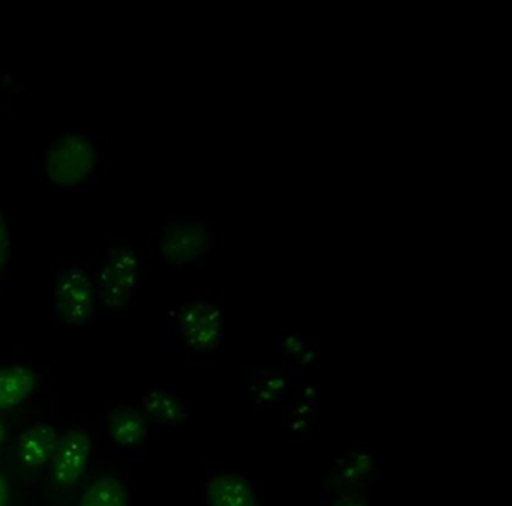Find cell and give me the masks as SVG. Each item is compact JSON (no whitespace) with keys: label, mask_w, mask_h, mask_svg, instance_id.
<instances>
[{"label":"cell","mask_w":512,"mask_h":506,"mask_svg":"<svg viewBox=\"0 0 512 506\" xmlns=\"http://www.w3.org/2000/svg\"><path fill=\"white\" fill-rule=\"evenodd\" d=\"M139 271L136 253L130 247L109 253L97 274L98 295L107 310L121 311L130 304Z\"/></svg>","instance_id":"6da1fadb"},{"label":"cell","mask_w":512,"mask_h":506,"mask_svg":"<svg viewBox=\"0 0 512 506\" xmlns=\"http://www.w3.org/2000/svg\"><path fill=\"white\" fill-rule=\"evenodd\" d=\"M94 145L83 136H67L58 140L47 154V175L61 187L82 182L95 166Z\"/></svg>","instance_id":"7a4b0ae2"},{"label":"cell","mask_w":512,"mask_h":506,"mask_svg":"<svg viewBox=\"0 0 512 506\" xmlns=\"http://www.w3.org/2000/svg\"><path fill=\"white\" fill-rule=\"evenodd\" d=\"M55 307L68 325H85L92 319L94 287L79 266H71L59 277L55 289Z\"/></svg>","instance_id":"3957f363"},{"label":"cell","mask_w":512,"mask_h":506,"mask_svg":"<svg viewBox=\"0 0 512 506\" xmlns=\"http://www.w3.org/2000/svg\"><path fill=\"white\" fill-rule=\"evenodd\" d=\"M92 437L86 431L71 430L59 439L50 460L52 478L59 487L76 485L85 475L91 461Z\"/></svg>","instance_id":"277c9868"},{"label":"cell","mask_w":512,"mask_h":506,"mask_svg":"<svg viewBox=\"0 0 512 506\" xmlns=\"http://www.w3.org/2000/svg\"><path fill=\"white\" fill-rule=\"evenodd\" d=\"M182 335L194 349L209 350L217 346L221 337L220 313L209 304H194L182 310L179 316Z\"/></svg>","instance_id":"5b68a950"},{"label":"cell","mask_w":512,"mask_h":506,"mask_svg":"<svg viewBox=\"0 0 512 506\" xmlns=\"http://www.w3.org/2000/svg\"><path fill=\"white\" fill-rule=\"evenodd\" d=\"M58 442V434L52 425H31L20 434L16 448L17 458L26 469H38L50 463Z\"/></svg>","instance_id":"8992f818"},{"label":"cell","mask_w":512,"mask_h":506,"mask_svg":"<svg viewBox=\"0 0 512 506\" xmlns=\"http://www.w3.org/2000/svg\"><path fill=\"white\" fill-rule=\"evenodd\" d=\"M209 506H259L250 482L233 473L212 476L205 485Z\"/></svg>","instance_id":"52a82bcc"},{"label":"cell","mask_w":512,"mask_h":506,"mask_svg":"<svg viewBox=\"0 0 512 506\" xmlns=\"http://www.w3.org/2000/svg\"><path fill=\"white\" fill-rule=\"evenodd\" d=\"M37 386V376L26 365L0 368V412L25 403Z\"/></svg>","instance_id":"ba28073f"},{"label":"cell","mask_w":512,"mask_h":506,"mask_svg":"<svg viewBox=\"0 0 512 506\" xmlns=\"http://www.w3.org/2000/svg\"><path fill=\"white\" fill-rule=\"evenodd\" d=\"M142 406L151 418L163 424L182 425L190 419L187 404L170 392H148L142 398Z\"/></svg>","instance_id":"9c48e42d"},{"label":"cell","mask_w":512,"mask_h":506,"mask_svg":"<svg viewBox=\"0 0 512 506\" xmlns=\"http://www.w3.org/2000/svg\"><path fill=\"white\" fill-rule=\"evenodd\" d=\"M77 506H128L127 487L115 476H101L83 491Z\"/></svg>","instance_id":"30bf717a"},{"label":"cell","mask_w":512,"mask_h":506,"mask_svg":"<svg viewBox=\"0 0 512 506\" xmlns=\"http://www.w3.org/2000/svg\"><path fill=\"white\" fill-rule=\"evenodd\" d=\"M109 433L118 445L136 446L146 439L148 422L134 410L118 409L110 416Z\"/></svg>","instance_id":"8fae6325"},{"label":"cell","mask_w":512,"mask_h":506,"mask_svg":"<svg viewBox=\"0 0 512 506\" xmlns=\"http://www.w3.org/2000/svg\"><path fill=\"white\" fill-rule=\"evenodd\" d=\"M199 247V235L193 229H176L164 239L161 253L169 262L184 263L196 256Z\"/></svg>","instance_id":"7c38bea8"},{"label":"cell","mask_w":512,"mask_h":506,"mask_svg":"<svg viewBox=\"0 0 512 506\" xmlns=\"http://www.w3.org/2000/svg\"><path fill=\"white\" fill-rule=\"evenodd\" d=\"M373 473V460L367 454H352L338 469V479L344 484L365 481Z\"/></svg>","instance_id":"4fadbf2b"},{"label":"cell","mask_w":512,"mask_h":506,"mask_svg":"<svg viewBox=\"0 0 512 506\" xmlns=\"http://www.w3.org/2000/svg\"><path fill=\"white\" fill-rule=\"evenodd\" d=\"M10 230L4 215L0 214V271L7 265L10 259Z\"/></svg>","instance_id":"5bb4252c"},{"label":"cell","mask_w":512,"mask_h":506,"mask_svg":"<svg viewBox=\"0 0 512 506\" xmlns=\"http://www.w3.org/2000/svg\"><path fill=\"white\" fill-rule=\"evenodd\" d=\"M331 506H370V502L358 494H344V496L338 497Z\"/></svg>","instance_id":"9a60e30c"},{"label":"cell","mask_w":512,"mask_h":506,"mask_svg":"<svg viewBox=\"0 0 512 506\" xmlns=\"http://www.w3.org/2000/svg\"><path fill=\"white\" fill-rule=\"evenodd\" d=\"M8 503H10V485L0 470V506H8Z\"/></svg>","instance_id":"2e32d148"},{"label":"cell","mask_w":512,"mask_h":506,"mask_svg":"<svg viewBox=\"0 0 512 506\" xmlns=\"http://www.w3.org/2000/svg\"><path fill=\"white\" fill-rule=\"evenodd\" d=\"M8 428L5 422L0 419V446L4 445L5 439H7Z\"/></svg>","instance_id":"e0dca14e"}]
</instances>
